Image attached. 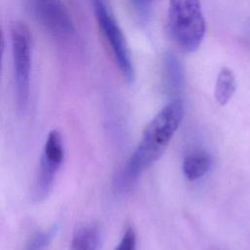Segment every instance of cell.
I'll return each mask as SVG.
<instances>
[{
	"mask_svg": "<svg viewBox=\"0 0 250 250\" xmlns=\"http://www.w3.org/2000/svg\"><path fill=\"white\" fill-rule=\"evenodd\" d=\"M184 104L175 99L167 104L146 125L136 150L128 160L124 176L134 180L162 155L184 117Z\"/></svg>",
	"mask_w": 250,
	"mask_h": 250,
	"instance_id": "cell-1",
	"label": "cell"
},
{
	"mask_svg": "<svg viewBox=\"0 0 250 250\" xmlns=\"http://www.w3.org/2000/svg\"><path fill=\"white\" fill-rule=\"evenodd\" d=\"M167 30L181 50L187 53L196 51L206 32L200 0H169Z\"/></svg>",
	"mask_w": 250,
	"mask_h": 250,
	"instance_id": "cell-2",
	"label": "cell"
},
{
	"mask_svg": "<svg viewBox=\"0 0 250 250\" xmlns=\"http://www.w3.org/2000/svg\"><path fill=\"white\" fill-rule=\"evenodd\" d=\"M10 38L16 103L18 110L22 113L27 106L30 92L32 48L29 27L23 21H13L10 26Z\"/></svg>",
	"mask_w": 250,
	"mask_h": 250,
	"instance_id": "cell-3",
	"label": "cell"
},
{
	"mask_svg": "<svg viewBox=\"0 0 250 250\" xmlns=\"http://www.w3.org/2000/svg\"><path fill=\"white\" fill-rule=\"evenodd\" d=\"M93 10L99 29L106 41L115 63L128 83L135 80V68L130 50L106 0H92Z\"/></svg>",
	"mask_w": 250,
	"mask_h": 250,
	"instance_id": "cell-4",
	"label": "cell"
},
{
	"mask_svg": "<svg viewBox=\"0 0 250 250\" xmlns=\"http://www.w3.org/2000/svg\"><path fill=\"white\" fill-rule=\"evenodd\" d=\"M65 148L63 139L57 130H52L44 143L38 167L30 189V198L39 203L51 193L57 174L63 162Z\"/></svg>",
	"mask_w": 250,
	"mask_h": 250,
	"instance_id": "cell-5",
	"label": "cell"
},
{
	"mask_svg": "<svg viewBox=\"0 0 250 250\" xmlns=\"http://www.w3.org/2000/svg\"><path fill=\"white\" fill-rule=\"evenodd\" d=\"M30 10L41 24L53 37L66 41L75 35L72 19L61 0H27Z\"/></svg>",
	"mask_w": 250,
	"mask_h": 250,
	"instance_id": "cell-6",
	"label": "cell"
},
{
	"mask_svg": "<svg viewBox=\"0 0 250 250\" xmlns=\"http://www.w3.org/2000/svg\"><path fill=\"white\" fill-rule=\"evenodd\" d=\"M163 79L168 92L179 93L184 85L185 72L179 58L172 52H167L163 58Z\"/></svg>",
	"mask_w": 250,
	"mask_h": 250,
	"instance_id": "cell-7",
	"label": "cell"
},
{
	"mask_svg": "<svg viewBox=\"0 0 250 250\" xmlns=\"http://www.w3.org/2000/svg\"><path fill=\"white\" fill-rule=\"evenodd\" d=\"M212 164L211 157L205 152H194L185 157L183 173L189 181H195L204 176Z\"/></svg>",
	"mask_w": 250,
	"mask_h": 250,
	"instance_id": "cell-8",
	"label": "cell"
},
{
	"mask_svg": "<svg viewBox=\"0 0 250 250\" xmlns=\"http://www.w3.org/2000/svg\"><path fill=\"white\" fill-rule=\"evenodd\" d=\"M235 77L231 69L223 67L216 79L214 96L220 105H225L229 102L235 92Z\"/></svg>",
	"mask_w": 250,
	"mask_h": 250,
	"instance_id": "cell-9",
	"label": "cell"
},
{
	"mask_svg": "<svg viewBox=\"0 0 250 250\" xmlns=\"http://www.w3.org/2000/svg\"><path fill=\"white\" fill-rule=\"evenodd\" d=\"M99 230L96 226L89 225L79 228L73 234L69 250H97Z\"/></svg>",
	"mask_w": 250,
	"mask_h": 250,
	"instance_id": "cell-10",
	"label": "cell"
},
{
	"mask_svg": "<svg viewBox=\"0 0 250 250\" xmlns=\"http://www.w3.org/2000/svg\"><path fill=\"white\" fill-rule=\"evenodd\" d=\"M56 231L57 227L55 226L47 230L37 231L29 238L23 250H44L53 239Z\"/></svg>",
	"mask_w": 250,
	"mask_h": 250,
	"instance_id": "cell-11",
	"label": "cell"
},
{
	"mask_svg": "<svg viewBox=\"0 0 250 250\" xmlns=\"http://www.w3.org/2000/svg\"><path fill=\"white\" fill-rule=\"evenodd\" d=\"M129 2L140 21H146L148 20L153 0H129Z\"/></svg>",
	"mask_w": 250,
	"mask_h": 250,
	"instance_id": "cell-12",
	"label": "cell"
},
{
	"mask_svg": "<svg viewBox=\"0 0 250 250\" xmlns=\"http://www.w3.org/2000/svg\"><path fill=\"white\" fill-rule=\"evenodd\" d=\"M115 250H136V233L132 228H128Z\"/></svg>",
	"mask_w": 250,
	"mask_h": 250,
	"instance_id": "cell-13",
	"label": "cell"
},
{
	"mask_svg": "<svg viewBox=\"0 0 250 250\" xmlns=\"http://www.w3.org/2000/svg\"><path fill=\"white\" fill-rule=\"evenodd\" d=\"M4 47H5V43H4V35H3L2 28H1V26H0V79H1V71H2V63H3Z\"/></svg>",
	"mask_w": 250,
	"mask_h": 250,
	"instance_id": "cell-14",
	"label": "cell"
}]
</instances>
